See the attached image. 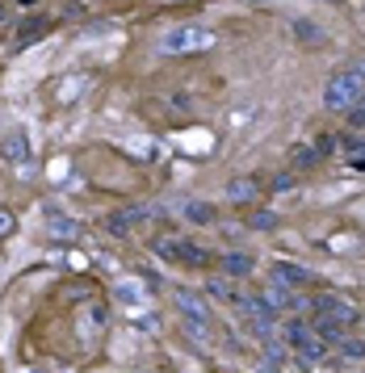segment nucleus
Returning <instances> with one entry per match:
<instances>
[{"mask_svg": "<svg viewBox=\"0 0 365 373\" xmlns=\"http://www.w3.org/2000/svg\"><path fill=\"white\" fill-rule=\"evenodd\" d=\"M219 265H223V273H227V277H252V273H256V260H252V256H244V252H227Z\"/></svg>", "mask_w": 365, "mask_h": 373, "instance_id": "nucleus-10", "label": "nucleus"}, {"mask_svg": "<svg viewBox=\"0 0 365 373\" xmlns=\"http://www.w3.org/2000/svg\"><path fill=\"white\" fill-rule=\"evenodd\" d=\"M173 302H177V311L185 315V323H189V331L206 335V302H202V298H193L189 289H177V294H173Z\"/></svg>", "mask_w": 365, "mask_h": 373, "instance_id": "nucleus-4", "label": "nucleus"}, {"mask_svg": "<svg viewBox=\"0 0 365 373\" xmlns=\"http://www.w3.org/2000/svg\"><path fill=\"white\" fill-rule=\"evenodd\" d=\"M285 340H290V344H294V352H298L303 361H311V365H320L323 357H327V344H323L320 335L303 323V319H290V323H285Z\"/></svg>", "mask_w": 365, "mask_h": 373, "instance_id": "nucleus-2", "label": "nucleus"}, {"mask_svg": "<svg viewBox=\"0 0 365 373\" xmlns=\"http://www.w3.org/2000/svg\"><path fill=\"white\" fill-rule=\"evenodd\" d=\"M353 168H361V172H365V151H361V155H353Z\"/></svg>", "mask_w": 365, "mask_h": 373, "instance_id": "nucleus-23", "label": "nucleus"}, {"mask_svg": "<svg viewBox=\"0 0 365 373\" xmlns=\"http://www.w3.org/2000/svg\"><path fill=\"white\" fill-rule=\"evenodd\" d=\"M248 227H252V231H273V227H277V214H273V210H256V214L248 218Z\"/></svg>", "mask_w": 365, "mask_h": 373, "instance_id": "nucleus-17", "label": "nucleus"}, {"mask_svg": "<svg viewBox=\"0 0 365 373\" xmlns=\"http://www.w3.org/2000/svg\"><path fill=\"white\" fill-rule=\"evenodd\" d=\"M46 34V17H30L21 30H17V47H30V43H38Z\"/></svg>", "mask_w": 365, "mask_h": 373, "instance_id": "nucleus-14", "label": "nucleus"}, {"mask_svg": "<svg viewBox=\"0 0 365 373\" xmlns=\"http://www.w3.org/2000/svg\"><path fill=\"white\" fill-rule=\"evenodd\" d=\"M273 189H277V193L294 189V172H277V177H273Z\"/></svg>", "mask_w": 365, "mask_h": 373, "instance_id": "nucleus-21", "label": "nucleus"}, {"mask_svg": "<svg viewBox=\"0 0 365 373\" xmlns=\"http://www.w3.org/2000/svg\"><path fill=\"white\" fill-rule=\"evenodd\" d=\"M315 311L327 315V319H340V323H353V319H357V311H353L344 298H336V294H320V298H315Z\"/></svg>", "mask_w": 365, "mask_h": 373, "instance_id": "nucleus-5", "label": "nucleus"}, {"mask_svg": "<svg viewBox=\"0 0 365 373\" xmlns=\"http://www.w3.org/2000/svg\"><path fill=\"white\" fill-rule=\"evenodd\" d=\"M13 231V214H9V210H0V235H9Z\"/></svg>", "mask_w": 365, "mask_h": 373, "instance_id": "nucleus-22", "label": "nucleus"}, {"mask_svg": "<svg viewBox=\"0 0 365 373\" xmlns=\"http://www.w3.org/2000/svg\"><path fill=\"white\" fill-rule=\"evenodd\" d=\"M311 147H315V155L323 160V155H336V147H340V143L332 139V135H320V139L311 143Z\"/></svg>", "mask_w": 365, "mask_h": 373, "instance_id": "nucleus-20", "label": "nucleus"}, {"mask_svg": "<svg viewBox=\"0 0 365 373\" xmlns=\"http://www.w3.org/2000/svg\"><path fill=\"white\" fill-rule=\"evenodd\" d=\"M0 151H4V160L21 164V160L30 155V143H26V135H4V143H0Z\"/></svg>", "mask_w": 365, "mask_h": 373, "instance_id": "nucleus-13", "label": "nucleus"}, {"mask_svg": "<svg viewBox=\"0 0 365 373\" xmlns=\"http://www.w3.org/2000/svg\"><path fill=\"white\" fill-rule=\"evenodd\" d=\"M210 294H214V298H223V302H235V306H244V298L231 289L227 281H210Z\"/></svg>", "mask_w": 365, "mask_h": 373, "instance_id": "nucleus-19", "label": "nucleus"}, {"mask_svg": "<svg viewBox=\"0 0 365 373\" xmlns=\"http://www.w3.org/2000/svg\"><path fill=\"white\" fill-rule=\"evenodd\" d=\"M269 273H273L277 285H290V289H298V285H307V281H311V273H307L303 265H290V260H273V265H269Z\"/></svg>", "mask_w": 365, "mask_h": 373, "instance_id": "nucleus-6", "label": "nucleus"}, {"mask_svg": "<svg viewBox=\"0 0 365 373\" xmlns=\"http://www.w3.org/2000/svg\"><path fill=\"white\" fill-rule=\"evenodd\" d=\"M244 306L252 311V323H261V327L277 323V302H273V298H261V294H252V298H244Z\"/></svg>", "mask_w": 365, "mask_h": 373, "instance_id": "nucleus-9", "label": "nucleus"}, {"mask_svg": "<svg viewBox=\"0 0 365 373\" xmlns=\"http://www.w3.org/2000/svg\"><path fill=\"white\" fill-rule=\"evenodd\" d=\"M17 4H26V9H30V4H38V0H17Z\"/></svg>", "mask_w": 365, "mask_h": 373, "instance_id": "nucleus-24", "label": "nucleus"}, {"mask_svg": "<svg viewBox=\"0 0 365 373\" xmlns=\"http://www.w3.org/2000/svg\"><path fill=\"white\" fill-rule=\"evenodd\" d=\"M177 265H189V269H202L206 260H210V252L202 247V243H193V239H177V256H173Z\"/></svg>", "mask_w": 365, "mask_h": 373, "instance_id": "nucleus-8", "label": "nucleus"}, {"mask_svg": "<svg viewBox=\"0 0 365 373\" xmlns=\"http://www.w3.org/2000/svg\"><path fill=\"white\" fill-rule=\"evenodd\" d=\"M290 164H294V168H315L320 155H315V147H294V151H290Z\"/></svg>", "mask_w": 365, "mask_h": 373, "instance_id": "nucleus-16", "label": "nucleus"}, {"mask_svg": "<svg viewBox=\"0 0 365 373\" xmlns=\"http://www.w3.org/2000/svg\"><path fill=\"white\" fill-rule=\"evenodd\" d=\"M340 352H344L349 361H365V340H357V335H344V344H340Z\"/></svg>", "mask_w": 365, "mask_h": 373, "instance_id": "nucleus-18", "label": "nucleus"}, {"mask_svg": "<svg viewBox=\"0 0 365 373\" xmlns=\"http://www.w3.org/2000/svg\"><path fill=\"white\" fill-rule=\"evenodd\" d=\"M185 218L197 223V227H210V223L219 218V210H214L210 201H189V206H185Z\"/></svg>", "mask_w": 365, "mask_h": 373, "instance_id": "nucleus-12", "label": "nucleus"}, {"mask_svg": "<svg viewBox=\"0 0 365 373\" xmlns=\"http://www.w3.org/2000/svg\"><path fill=\"white\" fill-rule=\"evenodd\" d=\"M311 331L320 335L323 344H336V348L344 344V331H340V323H336V319H327V315H320V319L311 323Z\"/></svg>", "mask_w": 365, "mask_h": 373, "instance_id": "nucleus-11", "label": "nucleus"}, {"mask_svg": "<svg viewBox=\"0 0 365 373\" xmlns=\"http://www.w3.org/2000/svg\"><path fill=\"white\" fill-rule=\"evenodd\" d=\"M361 93H365V72L361 67H344L340 76L327 80L323 105H327V109H349V105H357V96Z\"/></svg>", "mask_w": 365, "mask_h": 373, "instance_id": "nucleus-1", "label": "nucleus"}, {"mask_svg": "<svg viewBox=\"0 0 365 373\" xmlns=\"http://www.w3.org/2000/svg\"><path fill=\"white\" fill-rule=\"evenodd\" d=\"M294 38H298V43H311V47H315V43H323V30L315 26V21H294Z\"/></svg>", "mask_w": 365, "mask_h": 373, "instance_id": "nucleus-15", "label": "nucleus"}, {"mask_svg": "<svg viewBox=\"0 0 365 373\" xmlns=\"http://www.w3.org/2000/svg\"><path fill=\"white\" fill-rule=\"evenodd\" d=\"M256 193H261V181H256V177H239V181L227 185V201L231 206H248V201H256Z\"/></svg>", "mask_w": 365, "mask_h": 373, "instance_id": "nucleus-7", "label": "nucleus"}, {"mask_svg": "<svg viewBox=\"0 0 365 373\" xmlns=\"http://www.w3.org/2000/svg\"><path fill=\"white\" fill-rule=\"evenodd\" d=\"M193 47H210V34L193 21V26H177V30H168L164 34V50L168 55H185V50H193Z\"/></svg>", "mask_w": 365, "mask_h": 373, "instance_id": "nucleus-3", "label": "nucleus"}, {"mask_svg": "<svg viewBox=\"0 0 365 373\" xmlns=\"http://www.w3.org/2000/svg\"><path fill=\"white\" fill-rule=\"evenodd\" d=\"M261 373H277V369H261Z\"/></svg>", "mask_w": 365, "mask_h": 373, "instance_id": "nucleus-25", "label": "nucleus"}]
</instances>
